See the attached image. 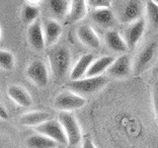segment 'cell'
<instances>
[{
  "instance_id": "obj_3",
  "label": "cell",
  "mask_w": 158,
  "mask_h": 148,
  "mask_svg": "<svg viewBox=\"0 0 158 148\" xmlns=\"http://www.w3.org/2000/svg\"><path fill=\"white\" fill-rule=\"evenodd\" d=\"M58 120L61 122L64 130L66 132L68 138V146H78L82 139V132L76 117L71 113L61 111V113H59L58 115Z\"/></svg>"
},
{
  "instance_id": "obj_27",
  "label": "cell",
  "mask_w": 158,
  "mask_h": 148,
  "mask_svg": "<svg viewBox=\"0 0 158 148\" xmlns=\"http://www.w3.org/2000/svg\"><path fill=\"white\" fill-rule=\"evenodd\" d=\"M84 148H95V144L93 143L92 139L89 136H85L84 137V140H83V145H82Z\"/></svg>"
},
{
  "instance_id": "obj_26",
  "label": "cell",
  "mask_w": 158,
  "mask_h": 148,
  "mask_svg": "<svg viewBox=\"0 0 158 148\" xmlns=\"http://www.w3.org/2000/svg\"><path fill=\"white\" fill-rule=\"evenodd\" d=\"M87 4L94 9L99 8H111V0H87Z\"/></svg>"
},
{
  "instance_id": "obj_21",
  "label": "cell",
  "mask_w": 158,
  "mask_h": 148,
  "mask_svg": "<svg viewBox=\"0 0 158 148\" xmlns=\"http://www.w3.org/2000/svg\"><path fill=\"white\" fill-rule=\"evenodd\" d=\"M26 144L28 147L32 148H54L57 147L58 143L52 138L38 132L37 134L31 135L27 138Z\"/></svg>"
},
{
  "instance_id": "obj_22",
  "label": "cell",
  "mask_w": 158,
  "mask_h": 148,
  "mask_svg": "<svg viewBox=\"0 0 158 148\" xmlns=\"http://www.w3.org/2000/svg\"><path fill=\"white\" fill-rule=\"evenodd\" d=\"M48 5L51 13L56 18L67 16L70 7L67 0H48Z\"/></svg>"
},
{
  "instance_id": "obj_20",
  "label": "cell",
  "mask_w": 158,
  "mask_h": 148,
  "mask_svg": "<svg viewBox=\"0 0 158 148\" xmlns=\"http://www.w3.org/2000/svg\"><path fill=\"white\" fill-rule=\"evenodd\" d=\"M94 23L102 27H112L115 22V17L110 8L95 9L91 14Z\"/></svg>"
},
{
  "instance_id": "obj_8",
  "label": "cell",
  "mask_w": 158,
  "mask_h": 148,
  "mask_svg": "<svg viewBox=\"0 0 158 148\" xmlns=\"http://www.w3.org/2000/svg\"><path fill=\"white\" fill-rule=\"evenodd\" d=\"M158 51V43L157 42H151L142 49L139 52L135 61V73L139 74L143 72L149 67L151 62L154 59L156 53Z\"/></svg>"
},
{
  "instance_id": "obj_9",
  "label": "cell",
  "mask_w": 158,
  "mask_h": 148,
  "mask_svg": "<svg viewBox=\"0 0 158 148\" xmlns=\"http://www.w3.org/2000/svg\"><path fill=\"white\" fill-rule=\"evenodd\" d=\"M28 41L35 51H43L47 47L46 39H44V29L41 22L37 20L31 24L28 28Z\"/></svg>"
},
{
  "instance_id": "obj_6",
  "label": "cell",
  "mask_w": 158,
  "mask_h": 148,
  "mask_svg": "<svg viewBox=\"0 0 158 148\" xmlns=\"http://www.w3.org/2000/svg\"><path fill=\"white\" fill-rule=\"evenodd\" d=\"M26 75L35 85L44 88L48 84V70L47 64L43 60H34L26 69Z\"/></svg>"
},
{
  "instance_id": "obj_29",
  "label": "cell",
  "mask_w": 158,
  "mask_h": 148,
  "mask_svg": "<svg viewBox=\"0 0 158 148\" xmlns=\"http://www.w3.org/2000/svg\"><path fill=\"white\" fill-rule=\"evenodd\" d=\"M152 1H153V2H155L156 4H158V0H152Z\"/></svg>"
},
{
  "instance_id": "obj_23",
  "label": "cell",
  "mask_w": 158,
  "mask_h": 148,
  "mask_svg": "<svg viewBox=\"0 0 158 148\" xmlns=\"http://www.w3.org/2000/svg\"><path fill=\"white\" fill-rule=\"evenodd\" d=\"M39 16H40V10L36 6L27 4L22 9L21 12L22 22L25 25H27V26H30L35 21H37Z\"/></svg>"
},
{
  "instance_id": "obj_7",
  "label": "cell",
  "mask_w": 158,
  "mask_h": 148,
  "mask_svg": "<svg viewBox=\"0 0 158 148\" xmlns=\"http://www.w3.org/2000/svg\"><path fill=\"white\" fill-rule=\"evenodd\" d=\"M132 71L131 57L127 53L115 58L114 62L108 68L107 73L115 78H126L131 75Z\"/></svg>"
},
{
  "instance_id": "obj_1",
  "label": "cell",
  "mask_w": 158,
  "mask_h": 148,
  "mask_svg": "<svg viewBox=\"0 0 158 148\" xmlns=\"http://www.w3.org/2000/svg\"><path fill=\"white\" fill-rule=\"evenodd\" d=\"M48 58L54 78L61 79L66 75L71 65V53L65 46H52Z\"/></svg>"
},
{
  "instance_id": "obj_28",
  "label": "cell",
  "mask_w": 158,
  "mask_h": 148,
  "mask_svg": "<svg viewBox=\"0 0 158 148\" xmlns=\"http://www.w3.org/2000/svg\"><path fill=\"white\" fill-rule=\"evenodd\" d=\"M0 118H1L2 121H6L9 118L8 111L6 110V108L4 107V105L0 106Z\"/></svg>"
},
{
  "instance_id": "obj_4",
  "label": "cell",
  "mask_w": 158,
  "mask_h": 148,
  "mask_svg": "<svg viewBox=\"0 0 158 148\" xmlns=\"http://www.w3.org/2000/svg\"><path fill=\"white\" fill-rule=\"evenodd\" d=\"M87 100L74 91H63L59 93L53 101V107L59 111L71 112L81 109L86 105Z\"/></svg>"
},
{
  "instance_id": "obj_18",
  "label": "cell",
  "mask_w": 158,
  "mask_h": 148,
  "mask_svg": "<svg viewBox=\"0 0 158 148\" xmlns=\"http://www.w3.org/2000/svg\"><path fill=\"white\" fill-rule=\"evenodd\" d=\"M51 115L44 111L28 112L20 117V123L25 126H38L49 120Z\"/></svg>"
},
{
  "instance_id": "obj_5",
  "label": "cell",
  "mask_w": 158,
  "mask_h": 148,
  "mask_svg": "<svg viewBox=\"0 0 158 148\" xmlns=\"http://www.w3.org/2000/svg\"><path fill=\"white\" fill-rule=\"evenodd\" d=\"M35 130L56 140L60 145H68V138L64 127L59 120H48L38 126H35Z\"/></svg>"
},
{
  "instance_id": "obj_13",
  "label": "cell",
  "mask_w": 158,
  "mask_h": 148,
  "mask_svg": "<svg viewBox=\"0 0 158 148\" xmlns=\"http://www.w3.org/2000/svg\"><path fill=\"white\" fill-rule=\"evenodd\" d=\"M7 94L10 99L17 105L28 108L32 105V98L28 91L22 86L19 85H10L7 89Z\"/></svg>"
},
{
  "instance_id": "obj_14",
  "label": "cell",
  "mask_w": 158,
  "mask_h": 148,
  "mask_svg": "<svg viewBox=\"0 0 158 148\" xmlns=\"http://www.w3.org/2000/svg\"><path fill=\"white\" fill-rule=\"evenodd\" d=\"M141 4L139 0H130L123 7L121 13V22L125 24H131L141 16Z\"/></svg>"
},
{
  "instance_id": "obj_11",
  "label": "cell",
  "mask_w": 158,
  "mask_h": 148,
  "mask_svg": "<svg viewBox=\"0 0 158 148\" xmlns=\"http://www.w3.org/2000/svg\"><path fill=\"white\" fill-rule=\"evenodd\" d=\"M77 37L84 46H86L90 48L97 49L101 46L100 38L97 33L94 31L93 28L89 25H81L77 28Z\"/></svg>"
},
{
  "instance_id": "obj_19",
  "label": "cell",
  "mask_w": 158,
  "mask_h": 148,
  "mask_svg": "<svg viewBox=\"0 0 158 148\" xmlns=\"http://www.w3.org/2000/svg\"><path fill=\"white\" fill-rule=\"evenodd\" d=\"M115 60V57L110 56H105L100 58L96 59L92 62V64L87 70L85 76H97L102 75L103 72L108 70V68L110 67L111 64Z\"/></svg>"
},
{
  "instance_id": "obj_25",
  "label": "cell",
  "mask_w": 158,
  "mask_h": 148,
  "mask_svg": "<svg viewBox=\"0 0 158 148\" xmlns=\"http://www.w3.org/2000/svg\"><path fill=\"white\" fill-rule=\"evenodd\" d=\"M0 65L4 70L10 71L15 66V57L12 52L9 51L1 49L0 51Z\"/></svg>"
},
{
  "instance_id": "obj_10",
  "label": "cell",
  "mask_w": 158,
  "mask_h": 148,
  "mask_svg": "<svg viewBox=\"0 0 158 148\" xmlns=\"http://www.w3.org/2000/svg\"><path fill=\"white\" fill-rule=\"evenodd\" d=\"M145 30V20L144 19H138L136 21L131 23L130 26L126 30L125 39L128 47V49L135 48L137 43L143 36Z\"/></svg>"
},
{
  "instance_id": "obj_2",
  "label": "cell",
  "mask_w": 158,
  "mask_h": 148,
  "mask_svg": "<svg viewBox=\"0 0 158 148\" xmlns=\"http://www.w3.org/2000/svg\"><path fill=\"white\" fill-rule=\"evenodd\" d=\"M108 82V77L102 74V75L85 76V78L71 80V82L68 84V87L80 95H89V94L100 91L107 85Z\"/></svg>"
},
{
  "instance_id": "obj_15",
  "label": "cell",
  "mask_w": 158,
  "mask_h": 148,
  "mask_svg": "<svg viewBox=\"0 0 158 148\" xmlns=\"http://www.w3.org/2000/svg\"><path fill=\"white\" fill-rule=\"evenodd\" d=\"M104 39H105V43L107 44V47L115 52L125 53L128 49L126 39H123L121 35L115 30H109L105 34Z\"/></svg>"
},
{
  "instance_id": "obj_12",
  "label": "cell",
  "mask_w": 158,
  "mask_h": 148,
  "mask_svg": "<svg viewBox=\"0 0 158 148\" xmlns=\"http://www.w3.org/2000/svg\"><path fill=\"white\" fill-rule=\"evenodd\" d=\"M44 39H46L47 47H52L60 38L62 33V27L56 20L48 19L43 25Z\"/></svg>"
},
{
  "instance_id": "obj_17",
  "label": "cell",
  "mask_w": 158,
  "mask_h": 148,
  "mask_svg": "<svg viewBox=\"0 0 158 148\" xmlns=\"http://www.w3.org/2000/svg\"><path fill=\"white\" fill-rule=\"evenodd\" d=\"M95 60V57L92 53H86L78 59L75 65L73 66L70 72V79L71 80H77L83 76H85L87 70L90 67L92 62Z\"/></svg>"
},
{
  "instance_id": "obj_16",
  "label": "cell",
  "mask_w": 158,
  "mask_h": 148,
  "mask_svg": "<svg viewBox=\"0 0 158 148\" xmlns=\"http://www.w3.org/2000/svg\"><path fill=\"white\" fill-rule=\"evenodd\" d=\"M87 0H71L69 12L67 14V21L69 23H76L81 21L87 15Z\"/></svg>"
},
{
  "instance_id": "obj_24",
  "label": "cell",
  "mask_w": 158,
  "mask_h": 148,
  "mask_svg": "<svg viewBox=\"0 0 158 148\" xmlns=\"http://www.w3.org/2000/svg\"><path fill=\"white\" fill-rule=\"evenodd\" d=\"M145 10L148 21L151 24V26L158 29V4L153 2L152 0H148L145 5Z\"/></svg>"
}]
</instances>
